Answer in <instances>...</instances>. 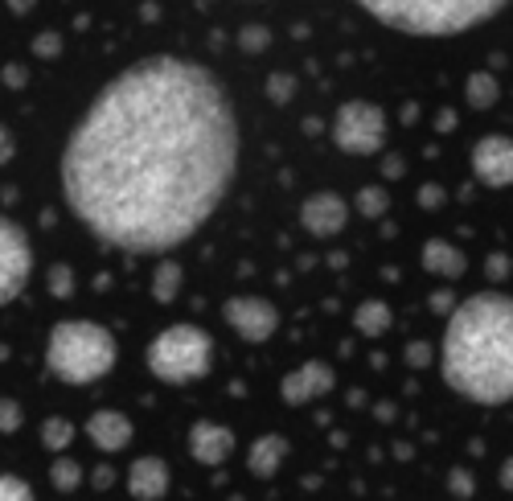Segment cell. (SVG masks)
Returning <instances> with one entry per match:
<instances>
[{
  "label": "cell",
  "instance_id": "1",
  "mask_svg": "<svg viewBox=\"0 0 513 501\" xmlns=\"http://www.w3.org/2000/svg\"><path fill=\"white\" fill-rule=\"evenodd\" d=\"M239 169V116L214 71L152 54L107 82L62 148V194L99 242L132 255L181 247Z\"/></svg>",
  "mask_w": 513,
  "mask_h": 501
},
{
  "label": "cell",
  "instance_id": "2",
  "mask_svg": "<svg viewBox=\"0 0 513 501\" xmlns=\"http://www.w3.org/2000/svg\"><path fill=\"white\" fill-rule=\"evenodd\" d=\"M443 383L480 407L513 399V296L477 292L456 305L440 349Z\"/></svg>",
  "mask_w": 513,
  "mask_h": 501
},
{
  "label": "cell",
  "instance_id": "3",
  "mask_svg": "<svg viewBox=\"0 0 513 501\" xmlns=\"http://www.w3.org/2000/svg\"><path fill=\"white\" fill-rule=\"evenodd\" d=\"M497 0H366L362 13L411 37H456L497 17Z\"/></svg>",
  "mask_w": 513,
  "mask_h": 501
},
{
  "label": "cell",
  "instance_id": "4",
  "mask_svg": "<svg viewBox=\"0 0 513 501\" xmlns=\"http://www.w3.org/2000/svg\"><path fill=\"white\" fill-rule=\"evenodd\" d=\"M119 345L116 337L95 321H58L45 345V366L53 378H62L71 386L99 383L107 370L116 366Z\"/></svg>",
  "mask_w": 513,
  "mask_h": 501
},
{
  "label": "cell",
  "instance_id": "5",
  "mask_svg": "<svg viewBox=\"0 0 513 501\" xmlns=\"http://www.w3.org/2000/svg\"><path fill=\"white\" fill-rule=\"evenodd\" d=\"M210 358H214V341L197 325H168L148 345V370L160 383H173V386L202 378L210 370Z\"/></svg>",
  "mask_w": 513,
  "mask_h": 501
},
{
  "label": "cell",
  "instance_id": "6",
  "mask_svg": "<svg viewBox=\"0 0 513 501\" xmlns=\"http://www.w3.org/2000/svg\"><path fill=\"white\" fill-rule=\"evenodd\" d=\"M328 132H333V144L341 153L370 156L386 144V116H382V108H374V103L354 99V103H341V108H337Z\"/></svg>",
  "mask_w": 513,
  "mask_h": 501
},
{
  "label": "cell",
  "instance_id": "7",
  "mask_svg": "<svg viewBox=\"0 0 513 501\" xmlns=\"http://www.w3.org/2000/svg\"><path fill=\"white\" fill-rule=\"evenodd\" d=\"M29 271H33V247H29V234L21 231L13 218L0 222V300L9 305L25 292Z\"/></svg>",
  "mask_w": 513,
  "mask_h": 501
},
{
  "label": "cell",
  "instance_id": "8",
  "mask_svg": "<svg viewBox=\"0 0 513 501\" xmlns=\"http://www.w3.org/2000/svg\"><path fill=\"white\" fill-rule=\"evenodd\" d=\"M222 317H226V325H231L242 341H251V345L267 341L280 329V313H275V305L263 300V296H231V300L222 305Z\"/></svg>",
  "mask_w": 513,
  "mask_h": 501
},
{
  "label": "cell",
  "instance_id": "9",
  "mask_svg": "<svg viewBox=\"0 0 513 501\" xmlns=\"http://www.w3.org/2000/svg\"><path fill=\"white\" fill-rule=\"evenodd\" d=\"M472 173L489 189L513 185V140L509 136H485V140H477V148H472Z\"/></svg>",
  "mask_w": 513,
  "mask_h": 501
},
{
  "label": "cell",
  "instance_id": "10",
  "mask_svg": "<svg viewBox=\"0 0 513 501\" xmlns=\"http://www.w3.org/2000/svg\"><path fill=\"white\" fill-rule=\"evenodd\" d=\"M346 202L337 194H328V189H320V194H312L309 202L300 206V226L309 234H317V239H333V234L346 231Z\"/></svg>",
  "mask_w": 513,
  "mask_h": 501
},
{
  "label": "cell",
  "instance_id": "11",
  "mask_svg": "<svg viewBox=\"0 0 513 501\" xmlns=\"http://www.w3.org/2000/svg\"><path fill=\"white\" fill-rule=\"evenodd\" d=\"M328 391H333V366H325V362H304L300 370L283 374V383H280V394L288 407H304Z\"/></svg>",
  "mask_w": 513,
  "mask_h": 501
},
{
  "label": "cell",
  "instance_id": "12",
  "mask_svg": "<svg viewBox=\"0 0 513 501\" xmlns=\"http://www.w3.org/2000/svg\"><path fill=\"white\" fill-rule=\"evenodd\" d=\"M234 452V431L222 428V423H194L189 428V457L197 460V465H226V457Z\"/></svg>",
  "mask_w": 513,
  "mask_h": 501
},
{
  "label": "cell",
  "instance_id": "13",
  "mask_svg": "<svg viewBox=\"0 0 513 501\" xmlns=\"http://www.w3.org/2000/svg\"><path fill=\"white\" fill-rule=\"evenodd\" d=\"M87 436L99 452H124L132 444V420L124 411H95L87 420Z\"/></svg>",
  "mask_w": 513,
  "mask_h": 501
},
{
  "label": "cell",
  "instance_id": "14",
  "mask_svg": "<svg viewBox=\"0 0 513 501\" xmlns=\"http://www.w3.org/2000/svg\"><path fill=\"white\" fill-rule=\"evenodd\" d=\"M128 489L136 501H160L168 489V465L160 457H136L128 468Z\"/></svg>",
  "mask_w": 513,
  "mask_h": 501
},
{
  "label": "cell",
  "instance_id": "15",
  "mask_svg": "<svg viewBox=\"0 0 513 501\" xmlns=\"http://www.w3.org/2000/svg\"><path fill=\"white\" fill-rule=\"evenodd\" d=\"M283 457H288V440L275 436V431H271V436H259L255 444H251V452H247V468H251L255 477H263V481H267V477L280 473Z\"/></svg>",
  "mask_w": 513,
  "mask_h": 501
},
{
  "label": "cell",
  "instance_id": "16",
  "mask_svg": "<svg viewBox=\"0 0 513 501\" xmlns=\"http://www.w3.org/2000/svg\"><path fill=\"white\" fill-rule=\"evenodd\" d=\"M423 268L432 271V276L461 279L464 271H469V260H464V255H461L456 247H451V242L432 239V242H423Z\"/></svg>",
  "mask_w": 513,
  "mask_h": 501
},
{
  "label": "cell",
  "instance_id": "17",
  "mask_svg": "<svg viewBox=\"0 0 513 501\" xmlns=\"http://www.w3.org/2000/svg\"><path fill=\"white\" fill-rule=\"evenodd\" d=\"M390 321H394V317H390V308L382 305V300H362L354 313V325L362 337H382V333L390 329Z\"/></svg>",
  "mask_w": 513,
  "mask_h": 501
},
{
  "label": "cell",
  "instance_id": "18",
  "mask_svg": "<svg viewBox=\"0 0 513 501\" xmlns=\"http://www.w3.org/2000/svg\"><path fill=\"white\" fill-rule=\"evenodd\" d=\"M181 279H185V276H181V263L177 260H165L157 268V276H152V296H157L160 305H168V300L181 292Z\"/></svg>",
  "mask_w": 513,
  "mask_h": 501
},
{
  "label": "cell",
  "instance_id": "19",
  "mask_svg": "<svg viewBox=\"0 0 513 501\" xmlns=\"http://www.w3.org/2000/svg\"><path fill=\"white\" fill-rule=\"evenodd\" d=\"M74 440V423L62 420V415H50V420L42 423V444L50 448V452H66Z\"/></svg>",
  "mask_w": 513,
  "mask_h": 501
},
{
  "label": "cell",
  "instance_id": "20",
  "mask_svg": "<svg viewBox=\"0 0 513 501\" xmlns=\"http://www.w3.org/2000/svg\"><path fill=\"white\" fill-rule=\"evenodd\" d=\"M50 481H53V489H62V493H74L82 485V465L74 457H58L50 465Z\"/></svg>",
  "mask_w": 513,
  "mask_h": 501
},
{
  "label": "cell",
  "instance_id": "21",
  "mask_svg": "<svg viewBox=\"0 0 513 501\" xmlns=\"http://www.w3.org/2000/svg\"><path fill=\"white\" fill-rule=\"evenodd\" d=\"M464 90H469V103H472V108H477V111L493 108V103H497V95H501V90H497V79H493V74H485V71H480V74H472V79H469V87H464Z\"/></svg>",
  "mask_w": 513,
  "mask_h": 501
},
{
  "label": "cell",
  "instance_id": "22",
  "mask_svg": "<svg viewBox=\"0 0 513 501\" xmlns=\"http://www.w3.org/2000/svg\"><path fill=\"white\" fill-rule=\"evenodd\" d=\"M357 210H362L366 218H382L390 210V194L382 185H366L362 194H357Z\"/></svg>",
  "mask_w": 513,
  "mask_h": 501
},
{
  "label": "cell",
  "instance_id": "23",
  "mask_svg": "<svg viewBox=\"0 0 513 501\" xmlns=\"http://www.w3.org/2000/svg\"><path fill=\"white\" fill-rule=\"evenodd\" d=\"M0 501H33V489H29L21 477L5 473L0 477Z\"/></svg>",
  "mask_w": 513,
  "mask_h": 501
},
{
  "label": "cell",
  "instance_id": "24",
  "mask_svg": "<svg viewBox=\"0 0 513 501\" xmlns=\"http://www.w3.org/2000/svg\"><path fill=\"white\" fill-rule=\"evenodd\" d=\"M267 42H271V29L267 25H247L239 33V45L247 50V54H259V50H267Z\"/></svg>",
  "mask_w": 513,
  "mask_h": 501
},
{
  "label": "cell",
  "instance_id": "25",
  "mask_svg": "<svg viewBox=\"0 0 513 501\" xmlns=\"http://www.w3.org/2000/svg\"><path fill=\"white\" fill-rule=\"evenodd\" d=\"M267 95H271L275 103H288V99L296 95V79L292 74H271V79H267Z\"/></svg>",
  "mask_w": 513,
  "mask_h": 501
},
{
  "label": "cell",
  "instance_id": "26",
  "mask_svg": "<svg viewBox=\"0 0 513 501\" xmlns=\"http://www.w3.org/2000/svg\"><path fill=\"white\" fill-rule=\"evenodd\" d=\"M71 288H74L71 268H66V263H53L50 268V292L53 296H71Z\"/></svg>",
  "mask_w": 513,
  "mask_h": 501
},
{
  "label": "cell",
  "instance_id": "27",
  "mask_svg": "<svg viewBox=\"0 0 513 501\" xmlns=\"http://www.w3.org/2000/svg\"><path fill=\"white\" fill-rule=\"evenodd\" d=\"M58 50H62V37L53 33V29H45V33L33 37V54H37V58H53Z\"/></svg>",
  "mask_w": 513,
  "mask_h": 501
},
{
  "label": "cell",
  "instance_id": "28",
  "mask_svg": "<svg viewBox=\"0 0 513 501\" xmlns=\"http://www.w3.org/2000/svg\"><path fill=\"white\" fill-rule=\"evenodd\" d=\"M448 489L456 493V497H472V489H477V485H472L469 468H451V473H448Z\"/></svg>",
  "mask_w": 513,
  "mask_h": 501
},
{
  "label": "cell",
  "instance_id": "29",
  "mask_svg": "<svg viewBox=\"0 0 513 501\" xmlns=\"http://www.w3.org/2000/svg\"><path fill=\"white\" fill-rule=\"evenodd\" d=\"M0 415H5V423H0L5 431H17L21 428V407L13 403V399H5V403H0Z\"/></svg>",
  "mask_w": 513,
  "mask_h": 501
},
{
  "label": "cell",
  "instance_id": "30",
  "mask_svg": "<svg viewBox=\"0 0 513 501\" xmlns=\"http://www.w3.org/2000/svg\"><path fill=\"white\" fill-rule=\"evenodd\" d=\"M5 82H9V87H25L29 71H25V66H17V62H9V66H5Z\"/></svg>",
  "mask_w": 513,
  "mask_h": 501
},
{
  "label": "cell",
  "instance_id": "31",
  "mask_svg": "<svg viewBox=\"0 0 513 501\" xmlns=\"http://www.w3.org/2000/svg\"><path fill=\"white\" fill-rule=\"evenodd\" d=\"M419 202H423L427 210H435L443 202V189L440 185H423V189H419Z\"/></svg>",
  "mask_w": 513,
  "mask_h": 501
},
{
  "label": "cell",
  "instance_id": "32",
  "mask_svg": "<svg viewBox=\"0 0 513 501\" xmlns=\"http://www.w3.org/2000/svg\"><path fill=\"white\" fill-rule=\"evenodd\" d=\"M505 271H509V260H505V255H489V276L505 279Z\"/></svg>",
  "mask_w": 513,
  "mask_h": 501
},
{
  "label": "cell",
  "instance_id": "33",
  "mask_svg": "<svg viewBox=\"0 0 513 501\" xmlns=\"http://www.w3.org/2000/svg\"><path fill=\"white\" fill-rule=\"evenodd\" d=\"M90 481H95V489H107V485L116 481V473H111V465H99V468H95V477H90Z\"/></svg>",
  "mask_w": 513,
  "mask_h": 501
},
{
  "label": "cell",
  "instance_id": "34",
  "mask_svg": "<svg viewBox=\"0 0 513 501\" xmlns=\"http://www.w3.org/2000/svg\"><path fill=\"white\" fill-rule=\"evenodd\" d=\"M501 485H505V489H513V457L501 465Z\"/></svg>",
  "mask_w": 513,
  "mask_h": 501
},
{
  "label": "cell",
  "instance_id": "35",
  "mask_svg": "<svg viewBox=\"0 0 513 501\" xmlns=\"http://www.w3.org/2000/svg\"><path fill=\"white\" fill-rule=\"evenodd\" d=\"M386 173H390V177H398V173H403V165H398V156H390V161H386Z\"/></svg>",
  "mask_w": 513,
  "mask_h": 501
}]
</instances>
